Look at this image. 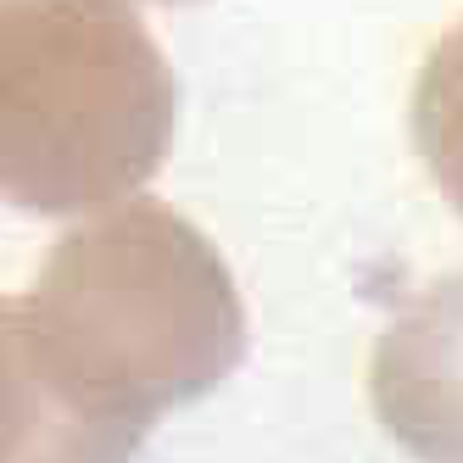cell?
I'll use <instances>...</instances> for the list:
<instances>
[{"instance_id":"obj_1","label":"cell","mask_w":463,"mask_h":463,"mask_svg":"<svg viewBox=\"0 0 463 463\" xmlns=\"http://www.w3.org/2000/svg\"><path fill=\"white\" fill-rule=\"evenodd\" d=\"M17 313L45 380L140 441L246 357V307L218 246L151 195L112 202L61 235Z\"/></svg>"},{"instance_id":"obj_2","label":"cell","mask_w":463,"mask_h":463,"mask_svg":"<svg viewBox=\"0 0 463 463\" xmlns=\"http://www.w3.org/2000/svg\"><path fill=\"white\" fill-rule=\"evenodd\" d=\"M174 68L128 0H0V202H128L174 146Z\"/></svg>"},{"instance_id":"obj_3","label":"cell","mask_w":463,"mask_h":463,"mask_svg":"<svg viewBox=\"0 0 463 463\" xmlns=\"http://www.w3.org/2000/svg\"><path fill=\"white\" fill-rule=\"evenodd\" d=\"M369 408L419 463H463V274H447L385 324L369 357Z\"/></svg>"},{"instance_id":"obj_4","label":"cell","mask_w":463,"mask_h":463,"mask_svg":"<svg viewBox=\"0 0 463 463\" xmlns=\"http://www.w3.org/2000/svg\"><path fill=\"white\" fill-rule=\"evenodd\" d=\"M140 436L79 413L28 352L17 302L0 296V463H128Z\"/></svg>"},{"instance_id":"obj_5","label":"cell","mask_w":463,"mask_h":463,"mask_svg":"<svg viewBox=\"0 0 463 463\" xmlns=\"http://www.w3.org/2000/svg\"><path fill=\"white\" fill-rule=\"evenodd\" d=\"M408 123H413L419 162L430 168L436 190L463 218V17L436 40V51L424 56Z\"/></svg>"},{"instance_id":"obj_6","label":"cell","mask_w":463,"mask_h":463,"mask_svg":"<svg viewBox=\"0 0 463 463\" xmlns=\"http://www.w3.org/2000/svg\"><path fill=\"white\" fill-rule=\"evenodd\" d=\"M156 6H190V0H156Z\"/></svg>"}]
</instances>
